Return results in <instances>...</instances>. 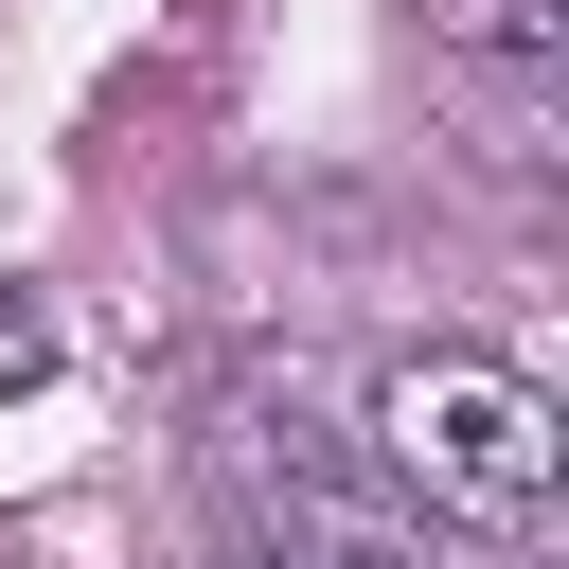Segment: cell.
Masks as SVG:
<instances>
[{
    "label": "cell",
    "mask_w": 569,
    "mask_h": 569,
    "mask_svg": "<svg viewBox=\"0 0 569 569\" xmlns=\"http://www.w3.org/2000/svg\"><path fill=\"white\" fill-rule=\"evenodd\" d=\"M36 356H53V338H36V302L0 284V373H36Z\"/></svg>",
    "instance_id": "obj_4"
},
{
    "label": "cell",
    "mask_w": 569,
    "mask_h": 569,
    "mask_svg": "<svg viewBox=\"0 0 569 569\" xmlns=\"http://www.w3.org/2000/svg\"><path fill=\"white\" fill-rule=\"evenodd\" d=\"M427 36H462V53H498V71H551V53H569V0H427Z\"/></svg>",
    "instance_id": "obj_3"
},
{
    "label": "cell",
    "mask_w": 569,
    "mask_h": 569,
    "mask_svg": "<svg viewBox=\"0 0 569 569\" xmlns=\"http://www.w3.org/2000/svg\"><path fill=\"white\" fill-rule=\"evenodd\" d=\"M551 462H569V427H551V391H533L516 356H391V373H373V480H391L409 516H445V533H533V516H551Z\"/></svg>",
    "instance_id": "obj_1"
},
{
    "label": "cell",
    "mask_w": 569,
    "mask_h": 569,
    "mask_svg": "<svg viewBox=\"0 0 569 569\" xmlns=\"http://www.w3.org/2000/svg\"><path fill=\"white\" fill-rule=\"evenodd\" d=\"M213 498H231V569H462L445 516H409L373 462L302 445V409H231Z\"/></svg>",
    "instance_id": "obj_2"
}]
</instances>
